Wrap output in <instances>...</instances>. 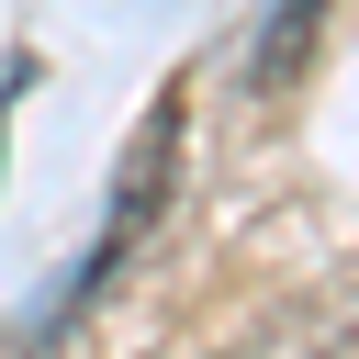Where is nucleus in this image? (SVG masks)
<instances>
[{
  "instance_id": "nucleus-2",
  "label": "nucleus",
  "mask_w": 359,
  "mask_h": 359,
  "mask_svg": "<svg viewBox=\"0 0 359 359\" xmlns=\"http://www.w3.org/2000/svg\"><path fill=\"white\" fill-rule=\"evenodd\" d=\"M314 22H325V0H269V22H258V56H247V79H258V90H292V67H303Z\"/></svg>"
},
{
  "instance_id": "nucleus-1",
  "label": "nucleus",
  "mask_w": 359,
  "mask_h": 359,
  "mask_svg": "<svg viewBox=\"0 0 359 359\" xmlns=\"http://www.w3.org/2000/svg\"><path fill=\"white\" fill-rule=\"evenodd\" d=\"M180 135H191V90L168 79L157 101H146V123L123 135V157H112V202H101V258L123 269L146 236H157V213L180 202Z\"/></svg>"
},
{
  "instance_id": "nucleus-3",
  "label": "nucleus",
  "mask_w": 359,
  "mask_h": 359,
  "mask_svg": "<svg viewBox=\"0 0 359 359\" xmlns=\"http://www.w3.org/2000/svg\"><path fill=\"white\" fill-rule=\"evenodd\" d=\"M325 359H359V314H348V325H337V348H325Z\"/></svg>"
}]
</instances>
